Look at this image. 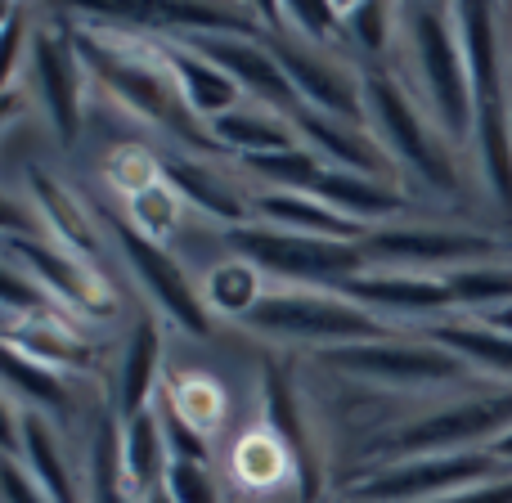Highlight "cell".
I'll use <instances>...</instances> for the list:
<instances>
[{"instance_id":"obj_12","label":"cell","mask_w":512,"mask_h":503,"mask_svg":"<svg viewBox=\"0 0 512 503\" xmlns=\"http://www.w3.org/2000/svg\"><path fill=\"white\" fill-rule=\"evenodd\" d=\"M5 261L27 270L50 297H59L63 306L81 310V315L99 319L113 310V297H108V288L99 283V274L90 270V261L63 252L59 243H45V239H36V234H5Z\"/></svg>"},{"instance_id":"obj_1","label":"cell","mask_w":512,"mask_h":503,"mask_svg":"<svg viewBox=\"0 0 512 503\" xmlns=\"http://www.w3.org/2000/svg\"><path fill=\"white\" fill-rule=\"evenodd\" d=\"M400 27H405L409 45V68L418 77V95L423 108L441 135L459 149L468 144V135L477 140V90L468 77V59H463L459 23H454L450 5H409L400 9Z\"/></svg>"},{"instance_id":"obj_6","label":"cell","mask_w":512,"mask_h":503,"mask_svg":"<svg viewBox=\"0 0 512 503\" xmlns=\"http://www.w3.org/2000/svg\"><path fill=\"white\" fill-rule=\"evenodd\" d=\"M265 50L279 59L283 77L292 81L301 108H315L324 117H337V122L351 126H369V108H364V77H355L337 54H328L324 45L306 41L301 32H261Z\"/></svg>"},{"instance_id":"obj_9","label":"cell","mask_w":512,"mask_h":503,"mask_svg":"<svg viewBox=\"0 0 512 503\" xmlns=\"http://www.w3.org/2000/svg\"><path fill=\"white\" fill-rule=\"evenodd\" d=\"M333 369L355 373L369 382H387V387H445V382H463L468 364L450 355L445 346L427 342H396V337H378V342H355V346H333L319 351Z\"/></svg>"},{"instance_id":"obj_45","label":"cell","mask_w":512,"mask_h":503,"mask_svg":"<svg viewBox=\"0 0 512 503\" xmlns=\"http://www.w3.org/2000/svg\"><path fill=\"white\" fill-rule=\"evenodd\" d=\"M490 454H495V459H504V463H512V432L499 436V441L490 445Z\"/></svg>"},{"instance_id":"obj_25","label":"cell","mask_w":512,"mask_h":503,"mask_svg":"<svg viewBox=\"0 0 512 503\" xmlns=\"http://www.w3.org/2000/svg\"><path fill=\"white\" fill-rule=\"evenodd\" d=\"M122 468L126 481L140 499L158 495L162 481H167L171 468V441H167V427H162L158 409H144V414L126 418L122 427Z\"/></svg>"},{"instance_id":"obj_3","label":"cell","mask_w":512,"mask_h":503,"mask_svg":"<svg viewBox=\"0 0 512 503\" xmlns=\"http://www.w3.org/2000/svg\"><path fill=\"white\" fill-rule=\"evenodd\" d=\"M364 108H369V131L378 135V144L391 153L396 167L414 171L423 185L445 189V194L463 185L454 144L441 135V126L427 122V108L400 81H391L387 72H369L364 77Z\"/></svg>"},{"instance_id":"obj_28","label":"cell","mask_w":512,"mask_h":503,"mask_svg":"<svg viewBox=\"0 0 512 503\" xmlns=\"http://www.w3.org/2000/svg\"><path fill=\"white\" fill-rule=\"evenodd\" d=\"M5 346L18 355H27V360L45 364V369H54V373H63V369L81 373L95 364L90 360V346L77 342L72 328L63 324V319H50V315L27 319V324H5Z\"/></svg>"},{"instance_id":"obj_30","label":"cell","mask_w":512,"mask_h":503,"mask_svg":"<svg viewBox=\"0 0 512 503\" xmlns=\"http://www.w3.org/2000/svg\"><path fill=\"white\" fill-rule=\"evenodd\" d=\"M432 342L445 346L450 355H459L468 369H486V373H495V378H512V337L481 324V319H472V324H436Z\"/></svg>"},{"instance_id":"obj_39","label":"cell","mask_w":512,"mask_h":503,"mask_svg":"<svg viewBox=\"0 0 512 503\" xmlns=\"http://www.w3.org/2000/svg\"><path fill=\"white\" fill-rule=\"evenodd\" d=\"M207 463L212 459H171L167 481H162L171 503H221V481Z\"/></svg>"},{"instance_id":"obj_8","label":"cell","mask_w":512,"mask_h":503,"mask_svg":"<svg viewBox=\"0 0 512 503\" xmlns=\"http://www.w3.org/2000/svg\"><path fill=\"white\" fill-rule=\"evenodd\" d=\"M364 256L378 270H414V274H454L468 265H490L499 256V239L472 230H418V225H382L369 230Z\"/></svg>"},{"instance_id":"obj_32","label":"cell","mask_w":512,"mask_h":503,"mask_svg":"<svg viewBox=\"0 0 512 503\" xmlns=\"http://www.w3.org/2000/svg\"><path fill=\"white\" fill-rule=\"evenodd\" d=\"M86 503H144L126 481L122 468V432L113 423H99L90 441V468H86Z\"/></svg>"},{"instance_id":"obj_36","label":"cell","mask_w":512,"mask_h":503,"mask_svg":"<svg viewBox=\"0 0 512 503\" xmlns=\"http://www.w3.org/2000/svg\"><path fill=\"white\" fill-rule=\"evenodd\" d=\"M167 409L180 418L185 427H194L198 436L216 432L225 418V391L216 378H203V373H185V378L171 382V400Z\"/></svg>"},{"instance_id":"obj_31","label":"cell","mask_w":512,"mask_h":503,"mask_svg":"<svg viewBox=\"0 0 512 503\" xmlns=\"http://www.w3.org/2000/svg\"><path fill=\"white\" fill-rule=\"evenodd\" d=\"M265 292H270L265 288V274L256 270L252 261H243V256H230V261L207 270L203 301H207V310H216V315L243 319L248 310H256V301H261Z\"/></svg>"},{"instance_id":"obj_34","label":"cell","mask_w":512,"mask_h":503,"mask_svg":"<svg viewBox=\"0 0 512 503\" xmlns=\"http://www.w3.org/2000/svg\"><path fill=\"white\" fill-rule=\"evenodd\" d=\"M243 171L261 180L265 189H283V194H310V189L319 185V176L328 171V162L301 144V149H288V153L243 158Z\"/></svg>"},{"instance_id":"obj_44","label":"cell","mask_w":512,"mask_h":503,"mask_svg":"<svg viewBox=\"0 0 512 503\" xmlns=\"http://www.w3.org/2000/svg\"><path fill=\"white\" fill-rule=\"evenodd\" d=\"M481 324H490V328H499V333H508V337H512V306H504V310H490V315H481Z\"/></svg>"},{"instance_id":"obj_37","label":"cell","mask_w":512,"mask_h":503,"mask_svg":"<svg viewBox=\"0 0 512 503\" xmlns=\"http://www.w3.org/2000/svg\"><path fill=\"white\" fill-rule=\"evenodd\" d=\"M234 472H239L243 486H252V490H274V486H283L288 477H297V472H292L288 450L274 441V432L243 436L239 450H234Z\"/></svg>"},{"instance_id":"obj_41","label":"cell","mask_w":512,"mask_h":503,"mask_svg":"<svg viewBox=\"0 0 512 503\" xmlns=\"http://www.w3.org/2000/svg\"><path fill=\"white\" fill-rule=\"evenodd\" d=\"M108 176H113V185L126 194V203H131L135 194H144L149 185H158L162 180V162H153V153L144 149H117L113 162H108Z\"/></svg>"},{"instance_id":"obj_24","label":"cell","mask_w":512,"mask_h":503,"mask_svg":"<svg viewBox=\"0 0 512 503\" xmlns=\"http://www.w3.org/2000/svg\"><path fill=\"white\" fill-rule=\"evenodd\" d=\"M212 140L221 149H234L239 158H265V153L301 149V135L288 113H274L265 104H243L239 113L212 122Z\"/></svg>"},{"instance_id":"obj_13","label":"cell","mask_w":512,"mask_h":503,"mask_svg":"<svg viewBox=\"0 0 512 503\" xmlns=\"http://www.w3.org/2000/svg\"><path fill=\"white\" fill-rule=\"evenodd\" d=\"M189 50H198L203 59H212L216 68H225L243 86V95H252L256 104L274 108V113H297L301 99L292 90V81L283 77L279 59L265 50L261 36H185Z\"/></svg>"},{"instance_id":"obj_10","label":"cell","mask_w":512,"mask_h":503,"mask_svg":"<svg viewBox=\"0 0 512 503\" xmlns=\"http://www.w3.org/2000/svg\"><path fill=\"white\" fill-rule=\"evenodd\" d=\"M499 459L490 450H463V454H432V459H405L391 463L387 472L360 481L355 499L364 503H432L445 495L472 490L490 481Z\"/></svg>"},{"instance_id":"obj_40","label":"cell","mask_w":512,"mask_h":503,"mask_svg":"<svg viewBox=\"0 0 512 503\" xmlns=\"http://www.w3.org/2000/svg\"><path fill=\"white\" fill-rule=\"evenodd\" d=\"M346 14V32L360 41V50L369 54H387L391 36L400 27V9H387V5H342Z\"/></svg>"},{"instance_id":"obj_38","label":"cell","mask_w":512,"mask_h":503,"mask_svg":"<svg viewBox=\"0 0 512 503\" xmlns=\"http://www.w3.org/2000/svg\"><path fill=\"white\" fill-rule=\"evenodd\" d=\"M126 207H131V230L144 234L149 243H162V248H167V239L180 230V216H185V198H180L167 180H158V185H149L144 194H135Z\"/></svg>"},{"instance_id":"obj_20","label":"cell","mask_w":512,"mask_h":503,"mask_svg":"<svg viewBox=\"0 0 512 503\" xmlns=\"http://www.w3.org/2000/svg\"><path fill=\"white\" fill-rule=\"evenodd\" d=\"M167 68H171V77H176L180 95H185L189 113H194L198 122L212 126V122H221V117H230L243 108L239 81H234L225 68H216L212 59H203L198 50H189L185 41L167 50Z\"/></svg>"},{"instance_id":"obj_35","label":"cell","mask_w":512,"mask_h":503,"mask_svg":"<svg viewBox=\"0 0 512 503\" xmlns=\"http://www.w3.org/2000/svg\"><path fill=\"white\" fill-rule=\"evenodd\" d=\"M445 288H450L454 306H472L490 315V310L512 306V265H468V270L445 274Z\"/></svg>"},{"instance_id":"obj_17","label":"cell","mask_w":512,"mask_h":503,"mask_svg":"<svg viewBox=\"0 0 512 503\" xmlns=\"http://www.w3.org/2000/svg\"><path fill=\"white\" fill-rule=\"evenodd\" d=\"M256 225H270L283 234H301V239H328V243H364L369 230L346 221L337 207H328L315 194H283V189H261L252 194Z\"/></svg>"},{"instance_id":"obj_29","label":"cell","mask_w":512,"mask_h":503,"mask_svg":"<svg viewBox=\"0 0 512 503\" xmlns=\"http://www.w3.org/2000/svg\"><path fill=\"white\" fill-rule=\"evenodd\" d=\"M477 153L486 171L490 194L512 221V104L508 99H486L477 104Z\"/></svg>"},{"instance_id":"obj_42","label":"cell","mask_w":512,"mask_h":503,"mask_svg":"<svg viewBox=\"0 0 512 503\" xmlns=\"http://www.w3.org/2000/svg\"><path fill=\"white\" fill-rule=\"evenodd\" d=\"M5 503H54L18 459H5Z\"/></svg>"},{"instance_id":"obj_21","label":"cell","mask_w":512,"mask_h":503,"mask_svg":"<svg viewBox=\"0 0 512 503\" xmlns=\"http://www.w3.org/2000/svg\"><path fill=\"white\" fill-rule=\"evenodd\" d=\"M454 23H459V41H463V59H468V77H472V90H477V104H486V99H508L499 9L459 5L454 9Z\"/></svg>"},{"instance_id":"obj_15","label":"cell","mask_w":512,"mask_h":503,"mask_svg":"<svg viewBox=\"0 0 512 503\" xmlns=\"http://www.w3.org/2000/svg\"><path fill=\"white\" fill-rule=\"evenodd\" d=\"M292 126H297L301 144H306L310 153H319V158L337 171L373 176V180H387V185L400 171L369 126L337 122V117H324V113H315V108H297V113H292Z\"/></svg>"},{"instance_id":"obj_22","label":"cell","mask_w":512,"mask_h":503,"mask_svg":"<svg viewBox=\"0 0 512 503\" xmlns=\"http://www.w3.org/2000/svg\"><path fill=\"white\" fill-rule=\"evenodd\" d=\"M18 463L41 481V490L54 503H86V486H77V472H72L68 454H63V441L54 432V423L36 409L23 414V436H18Z\"/></svg>"},{"instance_id":"obj_5","label":"cell","mask_w":512,"mask_h":503,"mask_svg":"<svg viewBox=\"0 0 512 503\" xmlns=\"http://www.w3.org/2000/svg\"><path fill=\"white\" fill-rule=\"evenodd\" d=\"M225 243L234 248V256L252 261L261 274H279V279H297V283H328L333 292L346 279L369 270L364 243L301 239V234H283V230H270V225L225 230Z\"/></svg>"},{"instance_id":"obj_14","label":"cell","mask_w":512,"mask_h":503,"mask_svg":"<svg viewBox=\"0 0 512 503\" xmlns=\"http://www.w3.org/2000/svg\"><path fill=\"white\" fill-rule=\"evenodd\" d=\"M81 50L63 32H32V81L50 113L59 140H77L81 131Z\"/></svg>"},{"instance_id":"obj_33","label":"cell","mask_w":512,"mask_h":503,"mask_svg":"<svg viewBox=\"0 0 512 503\" xmlns=\"http://www.w3.org/2000/svg\"><path fill=\"white\" fill-rule=\"evenodd\" d=\"M5 396H14L23 409H50V414H68V391H63V378L45 364L27 360V355L9 351L5 346Z\"/></svg>"},{"instance_id":"obj_27","label":"cell","mask_w":512,"mask_h":503,"mask_svg":"<svg viewBox=\"0 0 512 503\" xmlns=\"http://www.w3.org/2000/svg\"><path fill=\"white\" fill-rule=\"evenodd\" d=\"M162 373V328L158 319H140L126 342L122 355V378H117V414L135 418L144 409H153V391H158Z\"/></svg>"},{"instance_id":"obj_23","label":"cell","mask_w":512,"mask_h":503,"mask_svg":"<svg viewBox=\"0 0 512 503\" xmlns=\"http://www.w3.org/2000/svg\"><path fill=\"white\" fill-rule=\"evenodd\" d=\"M27 194H32L36 221L54 234V243H59V248H68L72 256H81V261H95V252H99L95 221H90V212L59 185V180L50 176V171H32Z\"/></svg>"},{"instance_id":"obj_7","label":"cell","mask_w":512,"mask_h":503,"mask_svg":"<svg viewBox=\"0 0 512 503\" xmlns=\"http://www.w3.org/2000/svg\"><path fill=\"white\" fill-rule=\"evenodd\" d=\"M508 432H512V391H499V396L459 400V405H445L436 414L409 423L405 432L387 441V454L396 463L432 459V454H463L477 450V445H495Z\"/></svg>"},{"instance_id":"obj_43","label":"cell","mask_w":512,"mask_h":503,"mask_svg":"<svg viewBox=\"0 0 512 503\" xmlns=\"http://www.w3.org/2000/svg\"><path fill=\"white\" fill-rule=\"evenodd\" d=\"M432 503H512V477L481 481V486L459 490V495H445V499H432Z\"/></svg>"},{"instance_id":"obj_4","label":"cell","mask_w":512,"mask_h":503,"mask_svg":"<svg viewBox=\"0 0 512 503\" xmlns=\"http://www.w3.org/2000/svg\"><path fill=\"white\" fill-rule=\"evenodd\" d=\"M248 333L270 337V342H315L324 351L355 342H378L391 337L373 310L342 292H301V288H274L256 301V310L239 319Z\"/></svg>"},{"instance_id":"obj_46","label":"cell","mask_w":512,"mask_h":503,"mask_svg":"<svg viewBox=\"0 0 512 503\" xmlns=\"http://www.w3.org/2000/svg\"><path fill=\"white\" fill-rule=\"evenodd\" d=\"M144 503H171V495H167V490H158V495H149Z\"/></svg>"},{"instance_id":"obj_16","label":"cell","mask_w":512,"mask_h":503,"mask_svg":"<svg viewBox=\"0 0 512 503\" xmlns=\"http://www.w3.org/2000/svg\"><path fill=\"white\" fill-rule=\"evenodd\" d=\"M342 297L360 301L364 310H396V315H436V310H450V288H445V274H414V270H378L369 265L364 274L346 279Z\"/></svg>"},{"instance_id":"obj_11","label":"cell","mask_w":512,"mask_h":503,"mask_svg":"<svg viewBox=\"0 0 512 503\" xmlns=\"http://www.w3.org/2000/svg\"><path fill=\"white\" fill-rule=\"evenodd\" d=\"M113 234H117V248H122L126 265H131V274L153 297V306H158L167 319H176L185 333H194V337L212 333V310H207L198 283L185 274V265L162 248V243H149L144 234H135L131 225H117Z\"/></svg>"},{"instance_id":"obj_19","label":"cell","mask_w":512,"mask_h":503,"mask_svg":"<svg viewBox=\"0 0 512 503\" xmlns=\"http://www.w3.org/2000/svg\"><path fill=\"white\" fill-rule=\"evenodd\" d=\"M162 180L185 198L189 207L207 212L212 221H225L230 230H243L252 221V198H243L234 189V180L225 176L221 167H207L203 158H167L162 162Z\"/></svg>"},{"instance_id":"obj_2","label":"cell","mask_w":512,"mask_h":503,"mask_svg":"<svg viewBox=\"0 0 512 503\" xmlns=\"http://www.w3.org/2000/svg\"><path fill=\"white\" fill-rule=\"evenodd\" d=\"M72 41H77L86 72H95V77L113 90L117 104H126L135 117H144V122L158 126L162 135H171V140L189 144V149H198V153L221 149V144L212 140V126L189 113L185 95H180L176 77H171V68H167V54H162V59L135 54V50H122V45L99 41V36H90V32L72 36Z\"/></svg>"},{"instance_id":"obj_26","label":"cell","mask_w":512,"mask_h":503,"mask_svg":"<svg viewBox=\"0 0 512 503\" xmlns=\"http://www.w3.org/2000/svg\"><path fill=\"white\" fill-rule=\"evenodd\" d=\"M310 194L324 198L328 207H337V212H342L346 221H355V225L391 221V216L405 212V198L396 194V185L373 180V176H355V171H337V167H328Z\"/></svg>"},{"instance_id":"obj_18","label":"cell","mask_w":512,"mask_h":503,"mask_svg":"<svg viewBox=\"0 0 512 503\" xmlns=\"http://www.w3.org/2000/svg\"><path fill=\"white\" fill-rule=\"evenodd\" d=\"M265 432H274V441L288 450L292 472H297L301 499L319 495V459H315V427H306V414H301V400L292 396V382L283 378L279 369H265Z\"/></svg>"}]
</instances>
